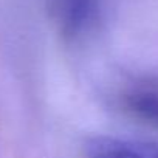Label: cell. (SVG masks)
Segmentation results:
<instances>
[{
  "instance_id": "obj_1",
  "label": "cell",
  "mask_w": 158,
  "mask_h": 158,
  "mask_svg": "<svg viewBox=\"0 0 158 158\" xmlns=\"http://www.w3.org/2000/svg\"><path fill=\"white\" fill-rule=\"evenodd\" d=\"M51 13L68 37H76L90 28L95 22L99 0H48Z\"/></svg>"
},
{
  "instance_id": "obj_3",
  "label": "cell",
  "mask_w": 158,
  "mask_h": 158,
  "mask_svg": "<svg viewBox=\"0 0 158 158\" xmlns=\"http://www.w3.org/2000/svg\"><path fill=\"white\" fill-rule=\"evenodd\" d=\"M124 106L138 119L158 126V89L149 85L135 87L126 93Z\"/></svg>"
},
{
  "instance_id": "obj_2",
  "label": "cell",
  "mask_w": 158,
  "mask_h": 158,
  "mask_svg": "<svg viewBox=\"0 0 158 158\" xmlns=\"http://www.w3.org/2000/svg\"><path fill=\"white\" fill-rule=\"evenodd\" d=\"M85 147L89 158H158V143L93 136Z\"/></svg>"
}]
</instances>
